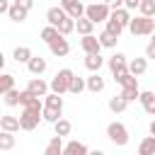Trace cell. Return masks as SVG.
I'll return each mask as SVG.
<instances>
[{
  "instance_id": "1",
  "label": "cell",
  "mask_w": 155,
  "mask_h": 155,
  "mask_svg": "<svg viewBox=\"0 0 155 155\" xmlns=\"http://www.w3.org/2000/svg\"><path fill=\"white\" fill-rule=\"evenodd\" d=\"M128 31L133 36H153L155 34V19L153 17H133L131 24H128Z\"/></svg>"
},
{
  "instance_id": "2",
  "label": "cell",
  "mask_w": 155,
  "mask_h": 155,
  "mask_svg": "<svg viewBox=\"0 0 155 155\" xmlns=\"http://www.w3.org/2000/svg\"><path fill=\"white\" fill-rule=\"evenodd\" d=\"M73 78H75V73H73L70 68H61V70L53 75V80H51V92H56V94L70 92V82H73Z\"/></svg>"
},
{
  "instance_id": "3",
  "label": "cell",
  "mask_w": 155,
  "mask_h": 155,
  "mask_svg": "<svg viewBox=\"0 0 155 155\" xmlns=\"http://www.w3.org/2000/svg\"><path fill=\"white\" fill-rule=\"evenodd\" d=\"M44 119V109L41 107H31V109H22L19 114V124H22V131H34L39 126V121Z\"/></svg>"
},
{
  "instance_id": "4",
  "label": "cell",
  "mask_w": 155,
  "mask_h": 155,
  "mask_svg": "<svg viewBox=\"0 0 155 155\" xmlns=\"http://www.w3.org/2000/svg\"><path fill=\"white\" fill-rule=\"evenodd\" d=\"M85 17H87V19H92L94 24L107 22V19L111 17V7H109L107 2H90V5H87V10H85Z\"/></svg>"
},
{
  "instance_id": "5",
  "label": "cell",
  "mask_w": 155,
  "mask_h": 155,
  "mask_svg": "<svg viewBox=\"0 0 155 155\" xmlns=\"http://www.w3.org/2000/svg\"><path fill=\"white\" fill-rule=\"evenodd\" d=\"M107 136H109V140H111L114 145H119V148H124V145L128 143V128H126L121 121H111V124L107 126Z\"/></svg>"
},
{
  "instance_id": "6",
  "label": "cell",
  "mask_w": 155,
  "mask_h": 155,
  "mask_svg": "<svg viewBox=\"0 0 155 155\" xmlns=\"http://www.w3.org/2000/svg\"><path fill=\"white\" fill-rule=\"evenodd\" d=\"M61 7L68 12V17H73V19H80V17H85V10H87V5H82V0H61Z\"/></svg>"
},
{
  "instance_id": "7",
  "label": "cell",
  "mask_w": 155,
  "mask_h": 155,
  "mask_svg": "<svg viewBox=\"0 0 155 155\" xmlns=\"http://www.w3.org/2000/svg\"><path fill=\"white\" fill-rule=\"evenodd\" d=\"M80 46H82V51H85V56H99V51H102V44H99V36H82L80 39Z\"/></svg>"
},
{
  "instance_id": "8",
  "label": "cell",
  "mask_w": 155,
  "mask_h": 155,
  "mask_svg": "<svg viewBox=\"0 0 155 155\" xmlns=\"http://www.w3.org/2000/svg\"><path fill=\"white\" fill-rule=\"evenodd\" d=\"M65 19H68V12H65L61 5H58V7H48V12H46V22H48L51 27H56V29H58Z\"/></svg>"
},
{
  "instance_id": "9",
  "label": "cell",
  "mask_w": 155,
  "mask_h": 155,
  "mask_svg": "<svg viewBox=\"0 0 155 155\" xmlns=\"http://www.w3.org/2000/svg\"><path fill=\"white\" fill-rule=\"evenodd\" d=\"M48 48H51V53L56 56V58H63V56H68L70 53V44H68V39L61 34L58 39H53L51 44H48Z\"/></svg>"
},
{
  "instance_id": "10",
  "label": "cell",
  "mask_w": 155,
  "mask_h": 155,
  "mask_svg": "<svg viewBox=\"0 0 155 155\" xmlns=\"http://www.w3.org/2000/svg\"><path fill=\"white\" fill-rule=\"evenodd\" d=\"M48 87H51V85H46L41 78H31V80L27 82V90H29L34 97H46V94H48Z\"/></svg>"
},
{
  "instance_id": "11",
  "label": "cell",
  "mask_w": 155,
  "mask_h": 155,
  "mask_svg": "<svg viewBox=\"0 0 155 155\" xmlns=\"http://www.w3.org/2000/svg\"><path fill=\"white\" fill-rule=\"evenodd\" d=\"M109 70H111L114 75L128 70V61H126V56H124V53H114V56L109 58Z\"/></svg>"
},
{
  "instance_id": "12",
  "label": "cell",
  "mask_w": 155,
  "mask_h": 155,
  "mask_svg": "<svg viewBox=\"0 0 155 155\" xmlns=\"http://www.w3.org/2000/svg\"><path fill=\"white\" fill-rule=\"evenodd\" d=\"M19 104H22L24 109H31V107H41V109H44V107H46V104H41V99L34 97L29 90H22V94H19Z\"/></svg>"
},
{
  "instance_id": "13",
  "label": "cell",
  "mask_w": 155,
  "mask_h": 155,
  "mask_svg": "<svg viewBox=\"0 0 155 155\" xmlns=\"http://www.w3.org/2000/svg\"><path fill=\"white\" fill-rule=\"evenodd\" d=\"M0 128H2V131H7V133H15V131H19V128H22V124H19V119H17V116L5 114V116L0 119Z\"/></svg>"
},
{
  "instance_id": "14",
  "label": "cell",
  "mask_w": 155,
  "mask_h": 155,
  "mask_svg": "<svg viewBox=\"0 0 155 155\" xmlns=\"http://www.w3.org/2000/svg\"><path fill=\"white\" fill-rule=\"evenodd\" d=\"M140 107L145 109V114H150V116H155V92H140Z\"/></svg>"
},
{
  "instance_id": "15",
  "label": "cell",
  "mask_w": 155,
  "mask_h": 155,
  "mask_svg": "<svg viewBox=\"0 0 155 155\" xmlns=\"http://www.w3.org/2000/svg\"><path fill=\"white\" fill-rule=\"evenodd\" d=\"M63 138L61 136H53L48 143H46V148H44V155H63Z\"/></svg>"
},
{
  "instance_id": "16",
  "label": "cell",
  "mask_w": 155,
  "mask_h": 155,
  "mask_svg": "<svg viewBox=\"0 0 155 155\" xmlns=\"http://www.w3.org/2000/svg\"><path fill=\"white\" fill-rule=\"evenodd\" d=\"M63 155H90V150H87L85 143H80V140H70V143H65Z\"/></svg>"
},
{
  "instance_id": "17",
  "label": "cell",
  "mask_w": 155,
  "mask_h": 155,
  "mask_svg": "<svg viewBox=\"0 0 155 155\" xmlns=\"http://www.w3.org/2000/svg\"><path fill=\"white\" fill-rule=\"evenodd\" d=\"M148 70V58H133V61H128V73L131 75H143Z\"/></svg>"
},
{
  "instance_id": "18",
  "label": "cell",
  "mask_w": 155,
  "mask_h": 155,
  "mask_svg": "<svg viewBox=\"0 0 155 155\" xmlns=\"http://www.w3.org/2000/svg\"><path fill=\"white\" fill-rule=\"evenodd\" d=\"M114 80H116L121 87H136V85H138V78H136V75H131L128 70H124V73H116V75H114Z\"/></svg>"
},
{
  "instance_id": "19",
  "label": "cell",
  "mask_w": 155,
  "mask_h": 155,
  "mask_svg": "<svg viewBox=\"0 0 155 155\" xmlns=\"http://www.w3.org/2000/svg\"><path fill=\"white\" fill-rule=\"evenodd\" d=\"M75 29H78V34L90 36V34H92V29H94V22H92V19H87V17H80V19H75Z\"/></svg>"
},
{
  "instance_id": "20",
  "label": "cell",
  "mask_w": 155,
  "mask_h": 155,
  "mask_svg": "<svg viewBox=\"0 0 155 155\" xmlns=\"http://www.w3.org/2000/svg\"><path fill=\"white\" fill-rule=\"evenodd\" d=\"M12 58H15L17 63H29V61L34 58V53H31V48H29V46H17V48H15V53H12Z\"/></svg>"
},
{
  "instance_id": "21",
  "label": "cell",
  "mask_w": 155,
  "mask_h": 155,
  "mask_svg": "<svg viewBox=\"0 0 155 155\" xmlns=\"http://www.w3.org/2000/svg\"><path fill=\"white\" fill-rule=\"evenodd\" d=\"M27 68H29V73H31V75H41V73L46 70V58H41V56H34V58L27 63Z\"/></svg>"
},
{
  "instance_id": "22",
  "label": "cell",
  "mask_w": 155,
  "mask_h": 155,
  "mask_svg": "<svg viewBox=\"0 0 155 155\" xmlns=\"http://www.w3.org/2000/svg\"><path fill=\"white\" fill-rule=\"evenodd\" d=\"M138 155H155V136H148L138 143Z\"/></svg>"
},
{
  "instance_id": "23",
  "label": "cell",
  "mask_w": 155,
  "mask_h": 155,
  "mask_svg": "<svg viewBox=\"0 0 155 155\" xmlns=\"http://www.w3.org/2000/svg\"><path fill=\"white\" fill-rule=\"evenodd\" d=\"M87 90L94 92V94L102 92V90H104V78H99V73H92V75L87 78Z\"/></svg>"
},
{
  "instance_id": "24",
  "label": "cell",
  "mask_w": 155,
  "mask_h": 155,
  "mask_svg": "<svg viewBox=\"0 0 155 155\" xmlns=\"http://www.w3.org/2000/svg\"><path fill=\"white\" fill-rule=\"evenodd\" d=\"M27 15H29V12H27L24 7H19L17 2H12V10H10V15H7V17H10L12 22H17V24H22V22L27 19Z\"/></svg>"
},
{
  "instance_id": "25",
  "label": "cell",
  "mask_w": 155,
  "mask_h": 155,
  "mask_svg": "<svg viewBox=\"0 0 155 155\" xmlns=\"http://www.w3.org/2000/svg\"><path fill=\"white\" fill-rule=\"evenodd\" d=\"M53 131H56V136L65 138V136H70V131H73V124H70L68 119H61V121H56V124H53Z\"/></svg>"
},
{
  "instance_id": "26",
  "label": "cell",
  "mask_w": 155,
  "mask_h": 155,
  "mask_svg": "<svg viewBox=\"0 0 155 155\" xmlns=\"http://www.w3.org/2000/svg\"><path fill=\"white\" fill-rule=\"evenodd\" d=\"M111 17H114V19H116V22H119L124 29H126V27L131 24V19H133V17L128 15V10H126V7H121V10H114V12H111Z\"/></svg>"
},
{
  "instance_id": "27",
  "label": "cell",
  "mask_w": 155,
  "mask_h": 155,
  "mask_svg": "<svg viewBox=\"0 0 155 155\" xmlns=\"http://www.w3.org/2000/svg\"><path fill=\"white\" fill-rule=\"evenodd\" d=\"M39 36H41V41H46V44H51L53 39H58L61 36V31L56 29V27H51V24H46L41 31H39Z\"/></svg>"
},
{
  "instance_id": "28",
  "label": "cell",
  "mask_w": 155,
  "mask_h": 155,
  "mask_svg": "<svg viewBox=\"0 0 155 155\" xmlns=\"http://www.w3.org/2000/svg\"><path fill=\"white\" fill-rule=\"evenodd\" d=\"M102 65H104V58H102V56H85V68H87V70L99 73Z\"/></svg>"
},
{
  "instance_id": "29",
  "label": "cell",
  "mask_w": 155,
  "mask_h": 155,
  "mask_svg": "<svg viewBox=\"0 0 155 155\" xmlns=\"http://www.w3.org/2000/svg\"><path fill=\"white\" fill-rule=\"evenodd\" d=\"M44 104H46V107H51V109L63 111V97H61V94H56V92H48V94H46V99H44Z\"/></svg>"
},
{
  "instance_id": "30",
  "label": "cell",
  "mask_w": 155,
  "mask_h": 155,
  "mask_svg": "<svg viewBox=\"0 0 155 155\" xmlns=\"http://www.w3.org/2000/svg\"><path fill=\"white\" fill-rule=\"evenodd\" d=\"M126 107H128V102H126L121 94H116V97H111V99H109V109H111L114 114H121V111H126Z\"/></svg>"
},
{
  "instance_id": "31",
  "label": "cell",
  "mask_w": 155,
  "mask_h": 155,
  "mask_svg": "<svg viewBox=\"0 0 155 155\" xmlns=\"http://www.w3.org/2000/svg\"><path fill=\"white\" fill-rule=\"evenodd\" d=\"M116 41H119V36H114V34H109L107 29L99 34V44H102V48H114L116 46Z\"/></svg>"
},
{
  "instance_id": "32",
  "label": "cell",
  "mask_w": 155,
  "mask_h": 155,
  "mask_svg": "<svg viewBox=\"0 0 155 155\" xmlns=\"http://www.w3.org/2000/svg\"><path fill=\"white\" fill-rule=\"evenodd\" d=\"M121 97H124L126 102H136V99H140V90H138V85H136V87H121Z\"/></svg>"
},
{
  "instance_id": "33",
  "label": "cell",
  "mask_w": 155,
  "mask_h": 155,
  "mask_svg": "<svg viewBox=\"0 0 155 155\" xmlns=\"http://www.w3.org/2000/svg\"><path fill=\"white\" fill-rule=\"evenodd\" d=\"M12 148H15V133L2 131L0 133V150H12Z\"/></svg>"
},
{
  "instance_id": "34",
  "label": "cell",
  "mask_w": 155,
  "mask_h": 155,
  "mask_svg": "<svg viewBox=\"0 0 155 155\" xmlns=\"http://www.w3.org/2000/svg\"><path fill=\"white\" fill-rule=\"evenodd\" d=\"M10 90H15V75L5 73V75L0 78V92L5 94V92H10Z\"/></svg>"
},
{
  "instance_id": "35",
  "label": "cell",
  "mask_w": 155,
  "mask_h": 155,
  "mask_svg": "<svg viewBox=\"0 0 155 155\" xmlns=\"http://www.w3.org/2000/svg\"><path fill=\"white\" fill-rule=\"evenodd\" d=\"M82 90H87V80H85V78H80V75H75V78H73V82H70V92H73V94H80Z\"/></svg>"
},
{
  "instance_id": "36",
  "label": "cell",
  "mask_w": 155,
  "mask_h": 155,
  "mask_svg": "<svg viewBox=\"0 0 155 155\" xmlns=\"http://www.w3.org/2000/svg\"><path fill=\"white\" fill-rule=\"evenodd\" d=\"M19 94H22L19 90H10V92L2 94V102H5L7 107H17V104H19Z\"/></svg>"
},
{
  "instance_id": "37",
  "label": "cell",
  "mask_w": 155,
  "mask_h": 155,
  "mask_svg": "<svg viewBox=\"0 0 155 155\" xmlns=\"http://www.w3.org/2000/svg\"><path fill=\"white\" fill-rule=\"evenodd\" d=\"M138 10H140L143 17H155V0H143Z\"/></svg>"
},
{
  "instance_id": "38",
  "label": "cell",
  "mask_w": 155,
  "mask_h": 155,
  "mask_svg": "<svg viewBox=\"0 0 155 155\" xmlns=\"http://www.w3.org/2000/svg\"><path fill=\"white\" fill-rule=\"evenodd\" d=\"M44 121H48V124L61 121V111L58 109H51V107H44Z\"/></svg>"
},
{
  "instance_id": "39",
  "label": "cell",
  "mask_w": 155,
  "mask_h": 155,
  "mask_svg": "<svg viewBox=\"0 0 155 155\" xmlns=\"http://www.w3.org/2000/svg\"><path fill=\"white\" fill-rule=\"evenodd\" d=\"M107 31H109V34H114V36H121L124 27H121V24H119L114 17H109V19H107Z\"/></svg>"
},
{
  "instance_id": "40",
  "label": "cell",
  "mask_w": 155,
  "mask_h": 155,
  "mask_svg": "<svg viewBox=\"0 0 155 155\" xmlns=\"http://www.w3.org/2000/svg\"><path fill=\"white\" fill-rule=\"evenodd\" d=\"M58 31H61L63 36H68V34H73V31H75V19H73V17H68V19H65V22H63V24L58 27Z\"/></svg>"
},
{
  "instance_id": "41",
  "label": "cell",
  "mask_w": 155,
  "mask_h": 155,
  "mask_svg": "<svg viewBox=\"0 0 155 155\" xmlns=\"http://www.w3.org/2000/svg\"><path fill=\"white\" fill-rule=\"evenodd\" d=\"M140 2H143V0H124V7H126V10H138Z\"/></svg>"
},
{
  "instance_id": "42",
  "label": "cell",
  "mask_w": 155,
  "mask_h": 155,
  "mask_svg": "<svg viewBox=\"0 0 155 155\" xmlns=\"http://www.w3.org/2000/svg\"><path fill=\"white\" fill-rule=\"evenodd\" d=\"M145 58H153V61H155V41H153V39H150V44L145 46Z\"/></svg>"
},
{
  "instance_id": "43",
  "label": "cell",
  "mask_w": 155,
  "mask_h": 155,
  "mask_svg": "<svg viewBox=\"0 0 155 155\" xmlns=\"http://www.w3.org/2000/svg\"><path fill=\"white\" fill-rule=\"evenodd\" d=\"M104 2H107V5L111 7V12H114V10H121V7H124V0H104Z\"/></svg>"
},
{
  "instance_id": "44",
  "label": "cell",
  "mask_w": 155,
  "mask_h": 155,
  "mask_svg": "<svg viewBox=\"0 0 155 155\" xmlns=\"http://www.w3.org/2000/svg\"><path fill=\"white\" fill-rule=\"evenodd\" d=\"M10 10H12L10 0H0V12H2V15H10Z\"/></svg>"
},
{
  "instance_id": "45",
  "label": "cell",
  "mask_w": 155,
  "mask_h": 155,
  "mask_svg": "<svg viewBox=\"0 0 155 155\" xmlns=\"http://www.w3.org/2000/svg\"><path fill=\"white\" fill-rule=\"evenodd\" d=\"M15 2H17V5H19V7H24V10H27V12H29V10H31V7H34V0H15Z\"/></svg>"
},
{
  "instance_id": "46",
  "label": "cell",
  "mask_w": 155,
  "mask_h": 155,
  "mask_svg": "<svg viewBox=\"0 0 155 155\" xmlns=\"http://www.w3.org/2000/svg\"><path fill=\"white\" fill-rule=\"evenodd\" d=\"M150 136H155V119L150 121Z\"/></svg>"
},
{
  "instance_id": "47",
  "label": "cell",
  "mask_w": 155,
  "mask_h": 155,
  "mask_svg": "<svg viewBox=\"0 0 155 155\" xmlns=\"http://www.w3.org/2000/svg\"><path fill=\"white\" fill-rule=\"evenodd\" d=\"M90 155H104L102 150H90Z\"/></svg>"
},
{
  "instance_id": "48",
  "label": "cell",
  "mask_w": 155,
  "mask_h": 155,
  "mask_svg": "<svg viewBox=\"0 0 155 155\" xmlns=\"http://www.w3.org/2000/svg\"><path fill=\"white\" fill-rule=\"evenodd\" d=\"M94 2H104V0H94Z\"/></svg>"
},
{
  "instance_id": "49",
  "label": "cell",
  "mask_w": 155,
  "mask_h": 155,
  "mask_svg": "<svg viewBox=\"0 0 155 155\" xmlns=\"http://www.w3.org/2000/svg\"><path fill=\"white\" fill-rule=\"evenodd\" d=\"M153 19H155V17H153Z\"/></svg>"
}]
</instances>
